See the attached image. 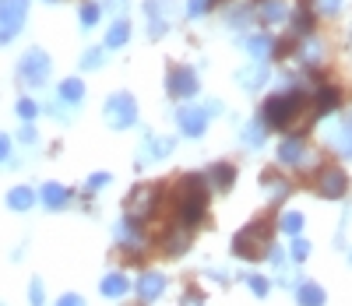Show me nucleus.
I'll return each instance as SVG.
<instances>
[{
    "label": "nucleus",
    "mask_w": 352,
    "mask_h": 306,
    "mask_svg": "<svg viewBox=\"0 0 352 306\" xmlns=\"http://www.w3.org/2000/svg\"><path fill=\"white\" fill-rule=\"evenodd\" d=\"M67 197H71V194H67V187H60V183H46V187L39 190V201H43L46 208H53V211H56V208H64Z\"/></svg>",
    "instance_id": "obj_14"
},
{
    "label": "nucleus",
    "mask_w": 352,
    "mask_h": 306,
    "mask_svg": "<svg viewBox=\"0 0 352 306\" xmlns=\"http://www.w3.org/2000/svg\"><path fill=\"white\" fill-rule=\"evenodd\" d=\"M261 18L264 21H282L285 18V4H282V0H268V4L261 8Z\"/></svg>",
    "instance_id": "obj_27"
},
{
    "label": "nucleus",
    "mask_w": 352,
    "mask_h": 306,
    "mask_svg": "<svg viewBox=\"0 0 352 306\" xmlns=\"http://www.w3.org/2000/svg\"><path fill=\"white\" fill-rule=\"evenodd\" d=\"M21 141H25V144H32V141H36V131H32V127H25V131H21Z\"/></svg>",
    "instance_id": "obj_43"
},
{
    "label": "nucleus",
    "mask_w": 352,
    "mask_h": 306,
    "mask_svg": "<svg viewBox=\"0 0 352 306\" xmlns=\"http://www.w3.org/2000/svg\"><path fill=\"white\" fill-rule=\"evenodd\" d=\"M106 8H109L113 14H124V11H127V0H106Z\"/></svg>",
    "instance_id": "obj_41"
},
{
    "label": "nucleus",
    "mask_w": 352,
    "mask_h": 306,
    "mask_svg": "<svg viewBox=\"0 0 352 306\" xmlns=\"http://www.w3.org/2000/svg\"><path fill=\"white\" fill-rule=\"evenodd\" d=\"M127 39H131V25H127V18H116L113 28L106 32V46H109V50H120Z\"/></svg>",
    "instance_id": "obj_17"
},
{
    "label": "nucleus",
    "mask_w": 352,
    "mask_h": 306,
    "mask_svg": "<svg viewBox=\"0 0 352 306\" xmlns=\"http://www.w3.org/2000/svg\"><path fill=\"white\" fill-rule=\"evenodd\" d=\"M106 183H109V176H106V173H99V176H88V179H85V187H88V190H102Z\"/></svg>",
    "instance_id": "obj_36"
},
{
    "label": "nucleus",
    "mask_w": 352,
    "mask_h": 306,
    "mask_svg": "<svg viewBox=\"0 0 352 306\" xmlns=\"http://www.w3.org/2000/svg\"><path fill=\"white\" fill-rule=\"evenodd\" d=\"M50 71H53V64H50L46 50H28V53L18 60V78H21V85H28V88H43V85L50 81Z\"/></svg>",
    "instance_id": "obj_5"
},
{
    "label": "nucleus",
    "mask_w": 352,
    "mask_h": 306,
    "mask_svg": "<svg viewBox=\"0 0 352 306\" xmlns=\"http://www.w3.org/2000/svg\"><path fill=\"white\" fill-rule=\"evenodd\" d=\"M102 113H106V124L113 131H127V127L138 124V102H134L131 91H113V96L106 99Z\"/></svg>",
    "instance_id": "obj_4"
},
{
    "label": "nucleus",
    "mask_w": 352,
    "mask_h": 306,
    "mask_svg": "<svg viewBox=\"0 0 352 306\" xmlns=\"http://www.w3.org/2000/svg\"><path fill=\"white\" fill-rule=\"evenodd\" d=\"M0 4H4V0H0Z\"/></svg>",
    "instance_id": "obj_44"
},
{
    "label": "nucleus",
    "mask_w": 352,
    "mask_h": 306,
    "mask_svg": "<svg viewBox=\"0 0 352 306\" xmlns=\"http://www.w3.org/2000/svg\"><path fill=\"white\" fill-rule=\"evenodd\" d=\"M261 124L264 127H278V131H300L310 124V106L300 91H289V96H275L264 102L261 109Z\"/></svg>",
    "instance_id": "obj_1"
},
{
    "label": "nucleus",
    "mask_w": 352,
    "mask_h": 306,
    "mask_svg": "<svg viewBox=\"0 0 352 306\" xmlns=\"http://www.w3.org/2000/svg\"><path fill=\"white\" fill-rule=\"evenodd\" d=\"M162 292H166V278H162L159 271L141 274V282H138V296H141V303H155Z\"/></svg>",
    "instance_id": "obj_12"
},
{
    "label": "nucleus",
    "mask_w": 352,
    "mask_h": 306,
    "mask_svg": "<svg viewBox=\"0 0 352 306\" xmlns=\"http://www.w3.org/2000/svg\"><path fill=\"white\" fill-rule=\"evenodd\" d=\"M36 204V194L28 190V187H14L11 194H8V208H14V211H28Z\"/></svg>",
    "instance_id": "obj_20"
},
{
    "label": "nucleus",
    "mask_w": 352,
    "mask_h": 306,
    "mask_svg": "<svg viewBox=\"0 0 352 306\" xmlns=\"http://www.w3.org/2000/svg\"><path fill=\"white\" fill-rule=\"evenodd\" d=\"M338 106V91L335 88H320V96H317V106H314V113H320V116H324V113H331Z\"/></svg>",
    "instance_id": "obj_24"
},
{
    "label": "nucleus",
    "mask_w": 352,
    "mask_h": 306,
    "mask_svg": "<svg viewBox=\"0 0 352 306\" xmlns=\"http://www.w3.org/2000/svg\"><path fill=\"white\" fill-rule=\"evenodd\" d=\"M56 306H85V299H81V296H74V292H67V296L56 299Z\"/></svg>",
    "instance_id": "obj_39"
},
{
    "label": "nucleus",
    "mask_w": 352,
    "mask_h": 306,
    "mask_svg": "<svg viewBox=\"0 0 352 306\" xmlns=\"http://www.w3.org/2000/svg\"><path fill=\"white\" fill-rule=\"evenodd\" d=\"M8 155H11V138H8V134H0V162H4Z\"/></svg>",
    "instance_id": "obj_40"
},
{
    "label": "nucleus",
    "mask_w": 352,
    "mask_h": 306,
    "mask_svg": "<svg viewBox=\"0 0 352 306\" xmlns=\"http://www.w3.org/2000/svg\"><path fill=\"white\" fill-rule=\"evenodd\" d=\"M127 289H131V282L124 278V274H106L102 278V296H109V299H120Z\"/></svg>",
    "instance_id": "obj_19"
},
{
    "label": "nucleus",
    "mask_w": 352,
    "mask_h": 306,
    "mask_svg": "<svg viewBox=\"0 0 352 306\" xmlns=\"http://www.w3.org/2000/svg\"><path fill=\"white\" fill-rule=\"evenodd\" d=\"M296 299H300V306H324V289H320L317 282H300V289H296Z\"/></svg>",
    "instance_id": "obj_15"
},
{
    "label": "nucleus",
    "mask_w": 352,
    "mask_h": 306,
    "mask_svg": "<svg viewBox=\"0 0 352 306\" xmlns=\"http://www.w3.org/2000/svg\"><path fill=\"white\" fill-rule=\"evenodd\" d=\"M28 299H32V306H43L46 292H43V285H39V282H32V289H28Z\"/></svg>",
    "instance_id": "obj_38"
},
{
    "label": "nucleus",
    "mask_w": 352,
    "mask_h": 306,
    "mask_svg": "<svg viewBox=\"0 0 352 306\" xmlns=\"http://www.w3.org/2000/svg\"><path fill=\"white\" fill-rule=\"evenodd\" d=\"M208 176H212V183H215V190H229V187H232V176H236V169H232V166H212Z\"/></svg>",
    "instance_id": "obj_22"
},
{
    "label": "nucleus",
    "mask_w": 352,
    "mask_h": 306,
    "mask_svg": "<svg viewBox=\"0 0 352 306\" xmlns=\"http://www.w3.org/2000/svg\"><path fill=\"white\" fill-rule=\"evenodd\" d=\"M247 50H250V56L257 60V64H264L268 53H272V39L268 36H254V39H247Z\"/></svg>",
    "instance_id": "obj_23"
},
{
    "label": "nucleus",
    "mask_w": 352,
    "mask_h": 306,
    "mask_svg": "<svg viewBox=\"0 0 352 306\" xmlns=\"http://www.w3.org/2000/svg\"><path fill=\"white\" fill-rule=\"evenodd\" d=\"M187 243H190V236H187V232H184V236H180V232H173V236L166 239V254H169V257H176L180 250H187Z\"/></svg>",
    "instance_id": "obj_28"
},
{
    "label": "nucleus",
    "mask_w": 352,
    "mask_h": 306,
    "mask_svg": "<svg viewBox=\"0 0 352 306\" xmlns=\"http://www.w3.org/2000/svg\"><path fill=\"white\" fill-rule=\"evenodd\" d=\"M331 141H335V148L342 151V155L352 159V124H338V127H331Z\"/></svg>",
    "instance_id": "obj_18"
},
{
    "label": "nucleus",
    "mask_w": 352,
    "mask_h": 306,
    "mask_svg": "<svg viewBox=\"0 0 352 306\" xmlns=\"http://www.w3.org/2000/svg\"><path fill=\"white\" fill-rule=\"evenodd\" d=\"M184 306H201V292H187V299H184Z\"/></svg>",
    "instance_id": "obj_42"
},
{
    "label": "nucleus",
    "mask_w": 352,
    "mask_h": 306,
    "mask_svg": "<svg viewBox=\"0 0 352 306\" xmlns=\"http://www.w3.org/2000/svg\"><path fill=\"white\" fill-rule=\"evenodd\" d=\"M60 99H64L67 106H74V102H81V99H85V85H81L78 78H67V81L60 85Z\"/></svg>",
    "instance_id": "obj_21"
},
{
    "label": "nucleus",
    "mask_w": 352,
    "mask_h": 306,
    "mask_svg": "<svg viewBox=\"0 0 352 306\" xmlns=\"http://www.w3.org/2000/svg\"><path fill=\"white\" fill-rule=\"evenodd\" d=\"M25 14H28V0H4L0 4V46L11 43L25 28Z\"/></svg>",
    "instance_id": "obj_6"
},
{
    "label": "nucleus",
    "mask_w": 352,
    "mask_h": 306,
    "mask_svg": "<svg viewBox=\"0 0 352 306\" xmlns=\"http://www.w3.org/2000/svg\"><path fill=\"white\" fill-rule=\"evenodd\" d=\"M152 208H155V190L152 187H138L127 201V219L141 222V219H152Z\"/></svg>",
    "instance_id": "obj_8"
},
{
    "label": "nucleus",
    "mask_w": 352,
    "mask_h": 306,
    "mask_svg": "<svg viewBox=\"0 0 352 306\" xmlns=\"http://www.w3.org/2000/svg\"><path fill=\"white\" fill-rule=\"evenodd\" d=\"M116 239H120V243H134V222L131 219L116 226Z\"/></svg>",
    "instance_id": "obj_32"
},
{
    "label": "nucleus",
    "mask_w": 352,
    "mask_h": 306,
    "mask_svg": "<svg viewBox=\"0 0 352 306\" xmlns=\"http://www.w3.org/2000/svg\"><path fill=\"white\" fill-rule=\"evenodd\" d=\"M176 124H180V131L187 138H201L204 127H208V113L194 109V106H180V109H176Z\"/></svg>",
    "instance_id": "obj_7"
},
{
    "label": "nucleus",
    "mask_w": 352,
    "mask_h": 306,
    "mask_svg": "<svg viewBox=\"0 0 352 306\" xmlns=\"http://www.w3.org/2000/svg\"><path fill=\"white\" fill-rule=\"evenodd\" d=\"M342 8V0H314V11H320V14H335Z\"/></svg>",
    "instance_id": "obj_33"
},
{
    "label": "nucleus",
    "mask_w": 352,
    "mask_h": 306,
    "mask_svg": "<svg viewBox=\"0 0 352 306\" xmlns=\"http://www.w3.org/2000/svg\"><path fill=\"white\" fill-rule=\"evenodd\" d=\"M99 18H102V8H96V4H85V8H81V25H85V28H92Z\"/></svg>",
    "instance_id": "obj_30"
},
{
    "label": "nucleus",
    "mask_w": 352,
    "mask_h": 306,
    "mask_svg": "<svg viewBox=\"0 0 352 306\" xmlns=\"http://www.w3.org/2000/svg\"><path fill=\"white\" fill-rule=\"evenodd\" d=\"M197 91V74L190 67H173L169 71V96L176 99H190Z\"/></svg>",
    "instance_id": "obj_9"
},
{
    "label": "nucleus",
    "mask_w": 352,
    "mask_h": 306,
    "mask_svg": "<svg viewBox=\"0 0 352 306\" xmlns=\"http://www.w3.org/2000/svg\"><path fill=\"white\" fill-rule=\"evenodd\" d=\"M282 232H289V236L303 232V215H300V211H285V215H282Z\"/></svg>",
    "instance_id": "obj_26"
},
{
    "label": "nucleus",
    "mask_w": 352,
    "mask_h": 306,
    "mask_svg": "<svg viewBox=\"0 0 352 306\" xmlns=\"http://www.w3.org/2000/svg\"><path fill=\"white\" fill-rule=\"evenodd\" d=\"M236 81L247 88V91H254V88H261L264 81H268V67L264 64H254V67H243V71H236Z\"/></svg>",
    "instance_id": "obj_13"
},
{
    "label": "nucleus",
    "mask_w": 352,
    "mask_h": 306,
    "mask_svg": "<svg viewBox=\"0 0 352 306\" xmlns=\"http://www.w3.org/2000/svg\"><path fill=\"white\" fill-rule=\"evenodd\" d=\"M36 113H39V106H36L32 99H21V102H18V116H21V120H32Z\"/></svg>",
    "instance_id": "obj_34"
},
{
    "label": "nucleus",
    "mask_w": 352,
    "mask_h": 306,
    "mask_svg": "<svg viewBox=\"0 0 352 306\" xmlns=\"http://www.w3.org/2000/svg\"><path fill=\"white\" fill-rule=\"evenodd\" d=\"M204 208H208V190H204V179L187 176L180 187V219L187 229H194L204 219Z\"/></svg>",
    "instance_id": "obj_2"
},
{
    "label": "nucleus",
    "mask_w": 352,
    "mask_h": 306,
    "mask_svg": "<svg viewBox=\"0 0 352 306\" xmlns=\"http://www.w3.org/2000/svg\"><path fill=\"white\" fill-rule=\"evenodd\" d=\"M208 4H212V0H190V4H187V14H190V18H201Z\"/></svg>",
    "instance_id": "obj_37"
},
{
    "label": "nucleus",
    "mask_w": 352,
    "mask_h": 306,
    "mask_svg": "<svg viewBox=\"0 0 352 306\" xmlns=\"http://www.w3.org/2000/svg\"><path fill=\"white\" fill-rule=\"evenodd\" d=\"M173 151V141L169 138H144V144H141V151H138V162L141 166H148V162H159V159H166Z\"/></svg>",
    "instance_id": "obj_10"
},
{
    "label": "nucleus",
    "mask_w": 352,
    "mask_h": 306,
    "mask_svg": "<svg viewBox=\"0 0 352 306\" xmlns=\"http://www.w3.org/2000/svg\"><path fill=\"white\" fill-rule=\"evenodd\" d=\"M345 190H349V179H345V173L342 169H324L320 173V197H345Z\"/></svg>",
    "instance_id": "obj_11"
},
{
    "label": "nucleus",
    "mask_w": 352,
    "mask_h": 306,
    "mask_svg": "<svg viewBox=\"0 0 352 306\" xmlns=\"http://www.w3.org/2000/svg\"><path fill=\"white\" fill-rule=\"evenodd\" d=\"M303 141H296V138H289V141H282V148H278V159L285 162V166H300L303 162Z\"/></svg>",
    "instance_id": "obj_16"
},
{
    "label": "nucleus",
    "mask_w": 352,
    "mask_h": 306,
    "mask_svg": "<svg viewBox=\"0 0 352 306\" xmlns=\"http://www.w3.org/2000/svg\"><path fill=\"white\" fill-rule=\"evenodd\" d=\"M102 64H106V56H102V50H88V53L81 56V67H85V71H99Z\"/></svg>",
    "instance_id": "obj_29"
},
{
    "label": "nucleus",
    "mask_w": 352,
    "mask_h": 306,
    "mask_svg": "<svg viewBox=\"0 0 352 306\" xmlns=\"http://www.w3.org/2000/svg\"><path fill=\"white\" fill-rule=\"evenodd\" d=\"M272 250V229L264 222H254L247 226L243 232H236V239H232V254L243 257V261H257Z\"/></svg>",
    "instance_id": "obj_3"
},
{
    "label": "nucleus",
    "mask_w": 352,
    "mask_h": 306,
    "mask_svg": "<svg viewBox=\"0 0 352 306\" xmlns=\"http://www.w3.org/2000/svg\"><path fill=\"white\" fill-rule=\"evenodd\" d=\"M307 257H310V243L296 239V243H292V261H307Z\"/></svg>",
    "instance_id": "obj_35"
},
{
    "label": "nucleus",
    "mask_w": 352,
    "mask_h": 306,
    "mask_svg": "<svg viewBox=\"0 0 352 306\" xmlns=\"http://www.w3.org/2000/svg\"><path fill=\"white\" fill-rule=\"evenodd\" d=\"M247 285H250V292L254 296H268V278H264V274H250V278H247Z\"/></svg>",
    "instance_id": "obj_31"
},
{
    "label": "nucleus",
    "mask_w": 352,
    "mask_h": 306,
    "mask_svg": "<svg viewBox=\"0 0 352 306\" xmlns=\"http://www.w3.org/2000/svg\"><path fill=\"white\" fill-rule=\"evenodd\" d=\"M243 141H247V148H261V144H264V124H261V120L247 124V131H243Z\"/></svg>",
    "instance_id": "obj_25"
}]
</instances>
